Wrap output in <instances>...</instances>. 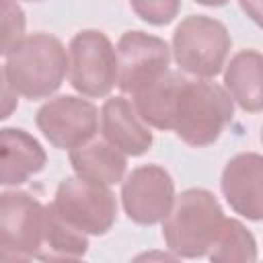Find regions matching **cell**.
Wrapping results in <instances>:
<instances>
[{
  "mask_svg": "<svg viewBox=\"0 0 263 263\" xmlns=\"http://www.w3.org/2000/svg\"><path fill=\"white\" fill-rule=\"evenodd\" d=\"M259 138H261V144H263V125H261V136Z\"/></svg>",
  "mask_w": 263,
  "mask_h": 263,
  "instance_id": "obj_24",
  "label": "cell"
},
{
  "mask_svg": "<svg viewBox=\"0 0 263 263\" xmlns=\"http://www.w3.org/2000/svg\"><path fill=\"white\" fill-rule=\"evenodd\" d=\"M175 181L160 164H142L121 181L125 216L140 226L160 224L175 203Z\"/></svg>",
  "mask_w": 263,
  "mask_h": 263,
  "instance_id": "obj_10",
  "label": "cell"
},
{
  "mask_svg": "<svg viewBox=\"0 0 263 263\" xmlns=\"http://www.w3.org/2000/svg\"><path fill=\"white\" fill-rule=\"evenodd\" d=\"M45 205L31 193L6 189L0 195V257L4 261L39 259Z\"/></svg>",
  "mask_w": 263,
  "mask_h": 263,
  "instance_id": "obj_7",
  "label": "cell"
},
{
  "mask_svg": "<svg viewBox=\"0 0 263 263\" xmlns=\"http://www.w3.org/2000/svg\"><path fill=\"white\" fill-rule=\"evenodd\" d=\"M224 218V210L212 191L203 187L185 189L175 197L168 216L162 220L164 245L177 259L205 257Z\"/></svg>",
  "mask_w": 263,
  "mask_h": 263,
  "instance_id": "obj_3",
  "label": "cell"
},
{
  "mask_svg": "<svg viewBox=\"0 0 263 263\" xmlns=\"http://www.w3.org/2000/svg\"><path fill=\"white\" fill-rule=\"evenodd\" d=\"M224 88L247 113L263 111V53L240 49L224 66Z\"/></svg>",
  "mask_w": 263,
  "mask_h": 263,
  "instance_id": "obj_14",
  "label": "cell"
},
{
  "mask_svg": "<svg viewBox=\"0 0 263 263\" xmlns=\"http://www.w3.org/2000/svg\"><path fill=\"white\" fill-rule=\"evenodd\" d=\"M2 4V55L25 37V12L16 0H0Z\"/></svg>",
  "mask_w": 263,
  "mask_h": 263,
  "instance_id": "obj_20",
  "label": "cell"
},
{
  "mask_svg": "<svg viewBox=\"0 0 263 263\" xmlns=\"http://www.w3.org/2000/svg\"><path fill=\"white\" fill-rule=\"evenodd\" d=\"M47 154L29 132L21 127L0 129V183L18 187L45 168Z\"/></svg>",
  "mask_w": 263,
  "mask_h": 263,
  "instance_id": "obj_13",
  "label": "cell"
},
{
  "mask_svg": "<svg viewBox=\"0 0 263 263\" xmlns=\"http://www.w3.org/2000/svg\"><path fill=\"white\" fill-rule=\"evenodd\" d=\"M117 86L123 95H136L164 72L171 64V47L164 39L144 33L125 31L117 41Z\"/></svg>",
  "mask_w": 263,
  "mask_h": 263,
  "instance_id": "obj_9",
  "label": "cell"
},
{
  "mask_svg": "<svg viewBox=\"0 0 263 263\" xmlns=\"http://www.w3.org/2000/svg\"><path fill=\"white\" fill-rule=\"evenodd\" d=\"M205 257L214 263H251L257 261V240L240 220L224 218Z\"/></svg>",
  "mask_w": 263,
  "mask_h": 263,
  "instance_id": "obj_18",
  "label": "cell"
},
{
  "mask_svg": "<svg viewBox=\"0 0 263 263\" xmlns=\"http://www.w3.org/2000/svg\"><path fill=\"white\" fill-rule=\"evenodd\" d=\"M232 37L226 25L208 14L185 16L173 33L171 51L183 74L195 78L218 76L228 60Z\"/></svg>",
  "mask_w": 263,
  "mask_h": 263,
  "instance_id": "obj_4",
  "label": "cell"
},
{
  "mask_svg": "<svg viewBox=\"0 0 263 263\" xmlns=\"http://www.w3.org/2000/svg\"><path fill=\"white\" fill-rule=\"evenodd\" d=\"M68 76V51L64 43L49 33L25 35L4 53L2 78L29 99H49Z\"/></svg>",
  "mask_w": 263,
  "mask_h": 263,
  "instance_id": "obj_1",
  "label": "cell"
},
{
  "mask_svg": "<svg viewBox=\"0 0 263 263\" xmlns=\"http://www.w3.org/2000/svg\"><path fill=\"white\" fill-rule=\"evenodd\" d=\"M53 208L88 236L107 234L117 220V199L111 185L74 175L60 181Z\"/></svg>",
  "mask_w": 263,
  "mask_h": 263,
  "instance_id": "obj_6",
  "label": "cell"
},
{
  "mask_svg": "<svg viewBox=\"0 0 263 263\" xmlns=\"http://www.w3.org/2000/svg\"><path fill=\"white\" fill-rule=\"evenodd\" d=\"M88 253V234L72 226L53 203H45L41 261H76Z\"/></svg>",
  "mask_w": 263,
  "mask_h": 263,
  "instance_id": "obj_16",
  "label": "cell"
},
{
  "mask_svg": "<svg viewBox=\"0 0 263 263\" xmlns=\"http://www.w3.org/2000/svg\"><path fill=\"white\" fill-rule=\"evenodd\" d=\"M240 10L259 27L263 29V0H238Z\"/></svg>",
  "mask_w": 263,
  "mask_h": 263,
  "instance_id": "obj_22",
  "label": "cell"
},
{
  "mask_svg": "<svg viewBox=\"0 0 263 263\" xmlns=\"http://www.w3.org/2000/svg\"><path fill=\"white\" fill-rule=\"evenodd\" d=\"M18 97L21 95L12 88V84L2 78V115H0L2 119H8L10 113L18 107Z\"/></svg>",
  "mask_w": 263,
  "mask_h": 263,
  "instance_id": "obj_21",
  "label": "cell"
},
{
  "mask_svg": "<svg viewBox=\"0 0 263 263\" xmlns=\"http://www.w3.org/2000/svg\"><path fill=\"white\" fill-rule=\"evenodd\" d=\"M101 136L121 150L125 156H142L152 148L154 136L150 125L140 117L134 101L125 97H109L101 107Z\"/></svg>",
  "mask_w": 263,
  "mask_h": 263,
  "instance_id": "obj_12",
  "label": "cell"
},
{
  "mask_svg": "<svg viewBox=\"0 0 263 263\" xmlns=\"http://www.w3.org/2000/svg\"><path fill=\"white\" fill-rule=\"evenodd\" d=\"M220 191L230 210L251 222L263 220V154L240 152L220 175Z\"/></svg>",
  "mask_w": 263,
  "mask_h": 263,
  "instance_id": "obj_11",
  "label": "cell"
},
{
  "mask_svg": "<svg viewBox=\"0 0 263 263\" xmlns=\"http://www.w3.org/2000/svg\"><path fill=\"white\" fill-rule=\"evenodd\" d=\"M68 80L88 99L107 97L117 84V49L99 29L78 31L68 45Z\"/></svg>",
  "mask_w": 263,
  "mask_h": 263,
  "instance_id": "obj_5",
  "label": "cell"
},
{
  "mask_svg": "<svg viewBox=\"0 0 263 263\" xmlns=\"http://www.w3.org/2000/svg\"><path fill=\"white\" fill-rule=\"evenodd\" d=\"M197 4H201V6H212V8H218V6H224V4H228L230 0H195Z\"/></svg>",
  "mask_w": 263,
  "mask_h": 263,
  "instance_id": "obj_23",
  "label": "cell"
},
{
  "mask_svg": "<svg viewBox=\"0 0 263 263\" xmlns=\"http://www.w3.org/2000/svg\"><path fill=\"white\" fill-rule=\"evenodd\" d=\"M232 115L234 101L224 86L212 78L185 76L175 99L171 132L193 148H205L222 136Z\"/></svg>",
  "mask_w": 263,
  "mask_h": 263,
  "instance_id": "obj_2",
  "label": "cell"
},
{
  "mask_svg": "<svg viewBox=\"0 0 263 263\" xmlns=\"http://www.w3.org/2000/svg\"><path fill=\"white\" fill-rule=\"evenodd\" d=\"M70 164L76 175L105 183V185H115L125 179L127 171V158L121 150L111 146L105 138H92L78 148H72L70 154Z\"/></svg>",
  "mask_w": 263,
  "mask_h": 263,
  "instance_id": "obj_15",
  "label": "cell"
},
{
  "mask_svg": "<svg viewBox=\"0 0 263 263\" xmlns=\"http://www.w3.org/2000/svg\"><path fill=\"white\" fill-rule=\"evenodd\" d=\"M185 74L181 72H164L158 80L142 88L132 97L140 117L154 129L171 132V121H173V107L175 99L179 92V86L183 82Z\"/></svg>",
  "mask_w": 263,
  "mask_h": 263,
  "instance_id": "obj_17",
  "label": "cell"
},
{
  "mask_svg": "<svg viewBox=\"0 0 263 263\" xmlns=\"http://www.w3.org/2000/svg\"><path fill=\"white\" fill-rule=\"evenodd\" d=\"M29 2H41V0H29Z\"/></svg>",
  "mask_w": 263,
  "mask_h": 263,
  "instance_id": "obj_25",
  "label": "cell"
},
{
  "mask_svg": "<svg viewBox=\"0 0 263 263\" xmlns=\"http://www.w3.org/2000/svg\"><path fill=\"white\" fill-rule=\"evenodd\" d=\"M129 8L140 21L152 27H164L177 18L181 0H129Z\"/></svg>",
  "mask_w": 263,
  "mask_h": 263,
  "instance_id": "obj_19",
  "label": "cell"
},
{
  "mask_svg": "<svg viewBox=\"0 0 263 263\" xmlns=\"http://www.w3.org/2000/svg\"><path fill=\"white\" fill-rule=\"evenodd\" d=\"M99 119L101 111L82 95L51 97L35 113V123L43 138L53 148L68 152L97 136Z\"/></svg>",
  "mask_w": 263,
  "mask_h": 263,
  "instance_id": "obj_8",
  "label": "cell"
}]
</instances>
